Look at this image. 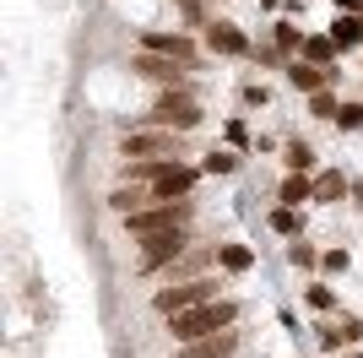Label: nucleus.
<instances>
[{"label": "nucleus", "mask_w": 363, "mask_h": 358, "mask_svg": "<svg viewBox=\"0 0 363 358\" xmlns=\"http://www.w3.org/2000/svg\"><path fill=\"white\" fill-rule=\"evenodd\" d=\"M298 60H309V65H320V71H331L336 60V44H331V33H309V38H303V55Z\"/></svg>", "instance_id": "23"}, {"label": "nucleus", "mask_w": 363, "mask_h": 358, "mask_svg": "<svg viewBox=\"0 0 363 358\" xmlns=\"http://www.w3.org/2000/svg\"><path fill=\"white\" fill-rule=\"evenodd\" d=\"M147 207H152L147 185H114V190H108V212H114V217H130V212H147Z\"/></svg>", "instance_id": "17"}, {"label": "nucleus", "mask_w": 363, "mask_h": 358, "mask_svg": "<svg viewBox=\"0 0 363 358\" xmlns=\"http://www.w3.org/2000/svg\"><path fill=\"white\" fill-rule=\"evenodd\" d=\"M303 109L315 119H325V125H336V114H342V98H336V87H325V92H315V98H303Z\"/></svg>", "instance_id": "28"}, {"label": "nucleus", "mask_w": 363, "mask_h": 358, "mask_svg": "<svg viewBox=\"0 0 363 358\" xmlns=\"http://www.w3.org/2000/svg\"><path fill=\"white\" fill-rule=\"evenodd\" d=\"M201 125H206V104H201V82H190V87L157 92V104L147 114H136L125 131H179V136H190Z\"/></svg>", "instance_id": "1"}, {"label": "nucleus", "mask_w": 363, "mask_h": 358, "mask_svg": "<svg viewBox=\"0 0 363 358\" xmlns=\"http://www.w3.org/2000/svg\"><path fill=\"white\" fill-rule=\"evenodd\" d=\"M190 244H201L196 228H174V234H152L136 244V271L141 277H152V271H168V266H179L184 255H190Z\"/></svg>", "instance_id": "5"}, {"label": "nucleus", "mask_w": 363, "mask_h": 358, "mask_svg": "<svg viewBox=\"0 0 363 358\" xmlns=\"http://www.w3.org/2000/svg\"><path fill=\"white\" fill-rule=\"evenodd\" d=\"M250 60H255L260 71H288V65H293V60L282 55V49H277L272 38H266V44H255V55H250Z\"/></svg>", "instance_id": "31"}, {"label": "nucleus", "mask_w": 363, "mask_h": 358, "mask_svg": "<svg viewBox=\"0 0 363 358\" xmlns=\"http://www.w3.org/2000/svg\"><path fill=\"white\" fill-rule=\"evenodd\" d=\"M244 168V158L233 147H212V152H201V174L206 179H233Z\"/></svg>", "instance_id": "20"}, {"label": "nucleus", "mask_w": 363, "mask_h": 358, "mask_svg": "<svg viewBox=\"0 0 363 358\" xmlns=\"http://www.w3.org/2000/svg\"><path fill=\"white\" fill-rule=\"evenodd\" d=\"M217 271H223V277L255 271V244H244V239H217Z\"/></svg>", "instance_id": "14"}, {"label": "nucleus", "mask_w": 363, "mask_h": 358, "mask_svg": "<svg viewBox=\"0 0 363 358\" xmlns=\"http://www.w3.org/2000/svg\"><path fill=\"white\" fill-rule=\"evenodd\" d=\"M320 255H325L320 244H309V239H293V244H288V266L303 271V277H320Z\"/></svg>", "instance_id": "25"}, {"label": "nucleus", "mask_w": 363, "mask_h": 358, "mask_svg": "<svg viewBox=\"0 0 363 358\" xmlns=\"http://www.w3.org/2000/svg\"><path fill=\"white\" fill-rule=\"evenodd\" d=\"M315 342H320V353H358V342H363V315H347V320H320L315 326Z\"/></svg>", "instance_id": "11"}, {"label": "nucleus", "mask_w": 363, "mask_h": 358, "mask_svg": "<svg viewBox=\"0 0 363 358\" xmlns=\"http://www.w3.org/2000/svg\"><path fill=\"white\" fill-rule=\"evenodd\" d=\"M201 179H206V174H201V163L168 158V163H163V174H157V179L147 185V190H152V207H157V201H190Z\"/></svg>", "instance_id": "7"}, {"label": "nucleus", "mask_w": 363, "mask_h": 358, "mask_svg": "<svg viewBox=\"0 0 363 358\" xmlns=\"http://www.w3.org/2000/svg\"><path fill=\"white\" fill-rule=\"evenodd\" d=\"M196 195H190V201H157V207H147V212H130V217H120V228L130 239H152V234H174V228H190L196 223Z\"/></svg>", "instance_id": "4"}, {"label": "nucleus", "mask_w": 363, "mask_h": 358, "mask_svg": "<svg viewBox=\"0 0 363 358\" xmlns=\"http://www.w3.org/2000/svg\"><path fill=\"white\" fill-rule=\"evenodd\" d=\"M266 38H272V44L282 49L288 60H298V55H303V38H309V33H303L298 22H293V16H277L272 28H266Z\"/></svg>", "instance_id": "19"}, {"label": "nucleus", "mask_w": 363, "mask_h": 358, "mask_svg": "<svg viewBox=\"0 0 363 358\" xmlns=\"http://www.w3.org/2000/svg\"><path fill=\"white\" fill-rule=\"evenodd\" d=\"M352 195V174L347 168H320L315 174V207H342Z\"/></svg>", "instance_id": "15"}, {"label": "nucleus", "mask_w": 363, "mask_h": 358, "mask_svg": "<svg viewBox=\"0 0 363 358\" xmlns=\"http://www.w3.org/2000/svg\"><path fill=\"white\" fill-rule=\"evenodd\" d=\"M331 44H336V55H363V16H342V11H336Z\"/></svg>", "instance_id": "18"}, {"label": "nucleus", "mask_w": 363, "mask_h": 358, "mask_svg": "<svg viewBox=\"0 0 363 358\" xmlns=\"http://www.w3.org/2000/svg\"><path fill=\"white\" fill-rule=\"evenodd\" d=\"M239 98H244L250 109H255V104H266V87H260V82H244V87H239Z\"/></svg>", "instance_id": "32"}, {"label": "nucleus", "mask_w": 363, "mask_h": 358, "mask_svg": "<svg viewBox=\"0 0 363 358\" xmlns=\"http://www.w3.org/2000/svg\"><path fill=\"white\" fill-rule=\"evenodd\" d=\"M336 131L358 136L363 131V98H342V114H336Z\"/></svg>", "instance_id": "30"}, {"label": "nucleus", "mask_w": 363, "mask_h": 358, "mask_svg": "<svg viewBox=\"0 0 363 358\" xmlns=\"http://www.w3.org/2000/svg\"><path fill=\"white\" fill-rule=\"evenodd\" d=\"M347 201H352V207L363 212V179H352V195H347Z\"/></svg>", "instance_id": "34"}, {"label": "nucleus", "mask_w": 363, "mask_h": 358, "mask_svg": "<svg viewBox=\"0 0 363 358\" xmlns=\"http://www.w3.org/2000/svg\"><path fill=\"white\" fill-rule=\"evenodd\" d=\"M288 87L293 92H303V98H315V92H325V87H336L342 82V65H331V71H320V65H309V60H293L288 71Z\"/></svg>", "instance_id": "12"}, {"label": "nucleus", "mask_w": 363, "mask_h": 358, "mask_svg": "<svg viewBox=\"0 0 363 358\" xmlns=\"http://www.w3.org/2000/svg\"><path fill=\"white\" fill-rule=\"evenodd\" d=\"M358 98H363V87H358Z\"/></svg>", "instance_id": "37"}, {"label": "nucleus", "mask_w": 363, "mask_h": 358, "mask_svg": "<svg viewBox=\"0 0 363 358\" xmlns=\"http://www.w3.org/2000/svg\"><path fill=\"white\" fill-rule=\"evenodd\" d=\"M352 271V250H342V244H331V250L320 255V277L331 283V277H347Z\"/></svg>", "instance_id": "29"}, {"label": "nucleus", "mask_w": 363, "mask_h": 358, "mask_svg": "<svg viewBox=\"0 0 363 358\" xmlns=\"http://www.w3.org/2000/svg\"><path fill=\"white\" fill-rule=\"evenodd\" d=\"M223 141L244 158V152L255 147V141H250V119H244V114H228V119H223Z\"/></svg>", "instance_id": "27"}, {"label": "nucleus", "mask_w": 363, "mask_h": 358, "mask_svg": "<svg viewBox=\"0 0 363 358\" xmlns=\"http://www.w3.org/2000/svg\"><path fill=\"white\" fill-rule=\"evenodd\" d=\"M120 158H184V136L179 131H120Z\"/></svg>", "instance_id": "6"}, {"label": "nucleus", "mask_w": 363, "mask_h": 358, "mask_svg": "<svg viewBox=\"0 0 363 358\" xmlns=\"http://www.w3.org/2000/svg\"><path fill=\"white\" fill-rule=\"evenodd\" d=\"M223 293V277L217 271H206V277H190V283H168V288H152V315H163V320H174V315H190L201 310V304H217Z\"/></svg>", "instance_id": "3"}, {"label": "nucleus", "mask_w": 363, "mask_h": 358, "mask_svg": "<svg viewBox=\"0 0 363 358\" xmlns=\"http://www.w3.org/2000/svg\"><path fill=\"white\" fill-rule=\"evenodd\" d=\"M266 228H272L277 239H288V244H293V239H303V212H293V207H272V212H266Z\"/></svg>", "instance_id": "22"}, {"label": "nucleus", "mask_w": 363, "mask_h": 358, "mask_svg": "<svg viewBox=\"0 0 363 358\" xmlns=\"http://www.w3.org/2000/svg\"><path fill=\"white\" fill-rule=\"evenodd\" d=\"M315 201V174H288L282 185H277V207H293V212H303Z\"/></svg>", "instance_id": "16"}, {"label": "nucleus", "mask_w": 363, "mask_h": 358, "mask_svg": "<svg viewBox=\"0 0 363 358\" xmlns=\"http://www.w3.org/2000/svg\"><path fill=\"white\" fill-rule=\"evenodd\" d=\"M331 6H336L342 16H363V0H331Z\"/></svg>", "instance_id": "33"}, {"label": "nucleus", "mask_w": 363, "mask_h": 358, "mask_svg": "<svg viewBox=\"0 0 363 358\" xmlns=\"http://www.w3.org/2000/svg\"><path fill=\"white\" fill-rule=\"evenodd\" d=\"M130 76H141V82H157V87H190L196 82V71L190 65H179V60H168V55H147V49H136L130 55Z\"/></svg>", "instance_id": "9"}, {"label": "nucleus", "mask_w": 363, "mask_h": 358, "mask_svg": "<svg viewBox=\"0 0 363 358\" xmlns=\"http://www.w3.org/2000/svg\"><path fill=\"white\" fill-rule=\"evenodd\" d=\"M206 49H212L217 60H250L255 55V38L239 28V22H228V16H217L212 28H206Z\"/></svg>", "instance_id": "10"}, {"label": "nucleus", "mask_w": 363, "mask_h": 358, "mask_svg": "<svg viewBox=\"0 0 363 358\" xmlns=\"http://www.w3.org/2000/svg\"><path fill=\"white\" fill-rule=\"evenodd\" d=\"M342 358H363V353H342Z\"/></svg>", "instance_id": "36"}, {"label": "nucleus", "mask_w": 363, "mask_h": 358, "mask_svg": "<svg viewBox=\"0 0 363 358\" xmlns=\"http://www.w3.org/2000/svg\"><path fill=\"white\" fill-rule=\"evenodd\" d=\"M244 342H250V337H244V326H239V331H223V337H212V342H190V347H179L174 358H239Z\"/></svg>", "instance_id": "13"}, {"label": "nucleus", "mask_w": 363, "mask_h": 358, "mask_svg": "<svg viewBox=\"0 0 363 358\" xmlns=\"http://www.w3.org/2000/svg\"><path fill=\"white\" fill-rule=\"evenodd\" d=\"M303 310L309 315H331L336 310V288L325 283V277H309V283H303Z\"/></svg>", "instance_id": "24"}, {"label": "nucleus", "mask_w": 363, "mask_h": 358, "mask_svg": "<svg viewBox=\"0 0 363 358\" xmlns=\"http://www.w3.org/2000/svg\"><path fill=\"white\" fill-rule=\"evenodd\" d=\"M239 320H244V298H217V304H201V310H190V315H174V320H168V337H174V347L212 342L223 331H239Z\"/></svg>", "instance_id": "2"}, {"label": "nucleus", "mask_w": 363, "mask_h": 358, "mask_svg": "<svg viewBox=\"0 0 363 358\" xmlns=\"http://www.w3.org/2000/svg\"><path fill=\"white\" fill-rule=\"evenodd\" d=\"M315 163H320L315 141H303V136H293L288 147H282V168H288V174H315Z\"/></svg>", "instance_id": "21"}, {"label": "nucleus", "mask_w": 363, "mask_h": 358, "mask_svg": "<svg viewBox=\"0 0 363 358\" xmlns=\"http://www.w3.org/2000/svg\"><path fill=\"white\" fill-rule=\"evenodd\" d=\"M147 55H168V60H179V65H190V71H201V44L190 38V33H168V28H141V38H136Z\"/></svg>", "instance_id": "8"}, {"label": "nucleus", "mask_w": 363, "mask_h": 358, "mask_svg": "<svg viewBox=\"0 0 363 358\" xmlns=\"http://www.w3.org/2000/svg\"><path fill=\"white\" fill-rule=\"evenodd\" d=\"M174 11L184 16V28H201V33L217 22V16H212V0H174Z\"/></svg>", "instance_id": "26"}, {"label": "nucleus", "mask_w": 363, "mask_h": 358, "mask_svg": "<svg viewBox=\"0 0 363 358\" xmlns=\"http://www.w3.org/2000/svg\"><path fill=\"white\" fill-rule=\"evenodd\" d=\"M260 6H266V11H277V6H288V0H260Z\"/></svg>", "instance_id": "35"}]
</instances>
